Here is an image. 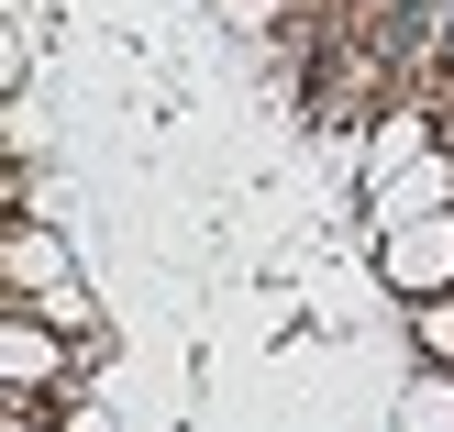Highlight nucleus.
<instances>
[{
    "label": "nucleus",
    "mask_w": 454,
    "mask_h": 432,
    "mask_svg": "<svg viewBox=\"0 0 454 432\" xmlns=\"http://www.w3.org/2000/svg\"><path fill=\"white\" fill-rule=\"evenodd\" d=\"M0 366H12V399H34L44 366H56V344H44V310H34V300H12V355H0Z\"/></svg>",
    "instance_id": "obj_2"
},
{
    "label": "nucleus",
    "mask_w": 454,
    "mask_h": 432,
    "mask_svg": "<svg viewBox=\"0 0 454 432\" xmlns=\"http://www.w3.org/2000/svg\"><path fill=\"white\" fill-rule=\"evenodd\" d=\"M377 244H388V255H377V266H388V288H411V300H433V288H454V200H433V211H421V222H377Z\"/></svg>",
    "instance_id": "obj_1"
}]
</instances>
